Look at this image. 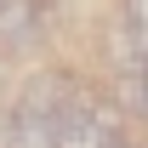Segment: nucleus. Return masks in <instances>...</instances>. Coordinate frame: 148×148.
I'll list each match as a JSON object with an SVG mask.
<instances>
[{
	"mask_svg": "<svg viewBox=\"0 0 148 148\" xmlns=\"http://www.w3.org/2000/svg\"><path fill=\"white\" fill-rule=\"evenodd\" d=\"M103 143H108V137H103V125L91 120V108L63 91V103H57V148H103Z\"/></svg>",
	"mask_w": 148,
	"mask_h": 148,
	"instance_id": "1",
	"label": "nucleus"
},
{
	"mask_svg": "<svg viewBox=\"0 0 148 148\" xmlns=\"http://www.w3.org/2000/svg\"><path fill=\"white\" fill-rule=\"evenodd\" d=\"M12 148H57V114L23 103L17 125H12Z\"/></svg>",
	"mask_w": 148,
	"mask_h": 148,
	"instance_id": "2",
	"label": "nucleus"
},
{
	"mask_svg": "<svg viewBox=\"0 0 148 148\" xmlns=\"http://www.w3.org/2000/svg\"><path fill=\"white\" fill-rule=\"evenodd\" d=\"M131 34H137V51H143V69H148V0H131Z\"/></svg>",
	"mask_w": 148,
	"mask_h": 148,
	"instance_id": "3",
	"label": "nucleus"
},
{
	"mask_svg": "<svg viewBox=\"0 0 148 148\" xmlns=\"http://www.w3.org/2000/svg\"><path fill=\"white\" fill-rule=\"evenodd\" d=\"M131 103H137V108L148 114V69H143V80H137V91H131Z\"/></svg>",
	"mask_w": 148,
	"mask_h": 148,
	"instance_id": "4",
	"label": "nucleus"
}]
</instances>
